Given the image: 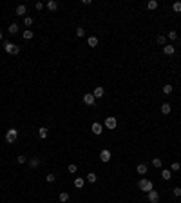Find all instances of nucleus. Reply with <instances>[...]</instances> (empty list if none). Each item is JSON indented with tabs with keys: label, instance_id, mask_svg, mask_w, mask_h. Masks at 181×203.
<instances>
[{
	"label": "nucleus",
	"instance_id": "9",
	"mask_svg": "<svg viewBox=\"0 0 181 203\" xmlns=\"http://www.w3.org/2000/svg\"><path fill=\"white\" fill-rule=\"evenodd\" d=\"M163 53L167 56H172L174 53H176V47H174L172 44H167V45H163Z\"/></svg>",
	"mask_w": 181,
	"mask_h": 203
},
{
	"label": "nucleus",
	"instance_id": "20",
	"mask_svg": "<svg viewBox=\"0 0 181 203\" xmlns=\"http://www.w3.org/2000/svg\"><path fill=\"white\" fill-rule=\"evenodd\" d=\"M147 9H150V11L158 9V2H156V0H149V4H147Z\"/></svg>",
	"mask_w": 181,
	"mask_h": 203
},
{
	"label": "nucleus",
	"instance_id": "23",
	"mask_svg": "<svg viewBox=\"0 0 181 203\" xmlns=\"http://www.w3.org/2000/svg\"><path fill=\"white\" fill-rule=\"evenodd\" d=\"M8 31L11 33V35H16V33H18V24H11L8 27Z\"/></svg>",
	"mask_w": 181,
	"mask_h": 203
},
{
	"label": "nucleus",
	"instance_id": "19",
	"mask_svg": "<svg viewBox=\"0 0 181 203\" xmlns=\"http://www.w3.org/2000/svg\"><path fill=\"white\" fill-rule=\"evenodd\" d=\"M87 44H89V47H96L98 45V38L96 36H89L87 38Z\"/></svg>",
	"mask_w": 181,
	"mask_h": 203
},
{
	"label": "nucleus",
	"instance_id": "37",
	"mask_svg": "<svg viewBox=\"0 0 181 203\" xmlns=\"http://www.w3.org/2000/svg\"><path fill=\"white\" fill-rule=\"evenodd\" d=\"M35 8H36V11L44 9V2H36V4H35Z\"/></svg>",
	"mask_w": 181,
	"mask_h": 203
},
{
	"label": "nucleus",
	"instance_id": "29",
	"mask_svg": "<svg viewBox=\"0 0 181 203\" xmlns=\"http://www.w3.org/2000/svg\"><path fill=\"white\" fill-rule=\"evenodd\" d=\"M76 36L78 38H83L85 36V29L83 27H76Z\"/></svg>",
	"mask_w": 181,
	"mask_h": 203
},
{
	"label": "nucleus",
	"instance_id": "17",
	"mask_svg": "<svg viewBox=\"0 0 181 203\" xmlns=\"http://www.w3.org/2000/svg\"><path fill=\"white\" fill-rule=\"evenodd\" d=\"M170 111H172L170 104H167V102H163V104H161V112H163V114H169Z\"/></svg>",
	"mask_w": 181,
	"mask_h": 203
},
{
	"label": "nucleus",
	"instance_id": "24",
	"mask_svg": "<svg viewBox=\"0 0 181 203\" xmlns=\"http://www.w3.org/2000/svg\"><path fill=\"white\" fill-rule=\"evenodd\" d=\"M22 36H24V40H31V38H33V31H31V29H25V31L22 33Z\"/></svg>",
	"mask_w": 181,
	"mask_h": 203
},
{
	"label": "nucleus",
	"instance_id": "38",
	"mask_svg": "<svg viewBox=\"0 0 181 203\" xmlns=\"http://www.w3.org/2000/svg\"><path fill=\"white\" fill-rule=\"evenodd\" d=\"M0 40H2V31H0Z\"/></svg>",
	"mask_w": 181,
	"mask_h": 203
},
{
	"label": "nucleus",
	"instance_id": "14",
	"mask_svg": "<svg viewBox=\"0 0 181 203\" xmlns=\"http://www.w3.org/2000/svg\"><path fill=\"white\" fill-rule=\"evenodd\" d=\"M96 180H98V176L94 172H89L85 176V181H89V183H96Z\"/></svg>",
	"mask_w": 181,
	"mask_h": 203
},
{
	"label": "nucleus",
	"instance_id": "26",
	"mask_svg": "<svg viewBox=\"0 0 181 203\" xmlns=\"http://www.w3.org/2000/svg\"><path fill=\"white\" fill-rule=\"evenodd\" d=\"M156 42L161 44V45H167V36H165V35H159V36L156 38Z\"/></svg>",
	"mask_w": 181,
	"mask_h": 203
},
{
	"label": "nucleus",
	"instance_id": "21",
	"mask_svg": "<svg viewBox=\"0 0 181 203\" xmlns=\"http://www.w3.org/2000/svg\"><path fill=\"white\" fill-rule=\"evenodd\" d=\"M136 171H138V174H147V165L145 163H139L136 167Z\"/></svg>",
	"mask_w": 181,
	"mask_h": 203
},
{
	"label": "nucleus",
	"instance_id": "36",
	"mask_svg": "<svg viewBox=\"0 0 181 203\" xmlns=\"http://www.w3.org/2000/svg\"><path fill=\"white\" fill-rule=\"evenodd\" d=\"M169 38H170V40H178V33H176V31H170V33H169Z\"/></svg>",
	"mask_w": 181,
	"mask_h": 203
},
{
	"label": "nucleus",
	"instance_id": "10",
	"mask_svg": "<svg viewBox=\"0 0 181 203\" xmlns=\"http://www.w3.org/2000/svg\"><path fill=\"white\" fill-rule=\"evenodd\" d=\"M15 13L18 16H24L25 18V13H27V8H25L24 4H20V5H16V9H15Z\"/></svg>",
	"mask_w": 181,
	"mask_h": 203
},
{
	"label": "nucleus",
	"instance_id": "18",
	"mask_svg": "<svg viewBox=\"0 0 181 203\" xmlns=\"http://www.w3.org/2000/svg\"><path fill=\"white\" fill-rule=\"evenodd\" d=\"M83 185H85V180L83 178H74V187L76 189H83Z\"/></svg>",
	"mask_w": 181,
	"mask_h": 203
},
{
	"label": "nucleus",
	"instance_id": "1",
	"mask_svg": "<svg viewBox=\"0 0 181 203\" xmlns=\"http://www.w3.org/2000/svg\"><path fill=\"white\" fill-rule=\"evenodd\" d=\"M138 189H139V191H143V192H150L154 189V183L150 180H147V178H141L138 181Z\"/></svg>",
	"mask_w": 181,
	"mask_h": 203
},
{
	"label": "nucleus",
	"instance_id": "32",
	"mask_svg": "<svg viewBox=\"0 0 181 203\" xmlns=\"http://www.w3.org/2000/svg\"><path fill=\"white\" fill-rule=\"evenodd\" d=\"M16 161H18V163H20V165H24V163H27V158H25V156H24V154H20V156L16 158Z\"/></svg>",
	"mask_w": 181,
	"mask_h": 203
},
{
	"label": "nucleus",
	"instance_id": "4",
	"mask_svg": "<svg viewBox=\"0 0 181 203\" xmlns=\"http://www.w3.org/2000/svg\"><path fill=\"white\" fill-rule=\"evenodd\" d=\"M116 125H118V120L114 118V116H107L105 118V127H107V129H116Z\"/></svg>",
	"mask_w": 181,
	"mask_h": 203
},
{
	"label": "nucleus",
	"instance_id": "12",
	"mask_svg": "<svg viewBox=\"0 0 181 203\" xmlns=\"http://www.w3.org/2000/svg\"><path fill=\"white\" fill-rule=\"evenodd\" d=\"M161 178L169 181L172 178V171H170V169H163V171H161Z\"/></svg>",
	"mask_w": 181,
	"mask_h": 203
},
{
	"label": "nucleus",
	"instance_id": "11",
	"mask_svg": "<svg viewBox=\"0 0 181 203\" xmlns=\"http://www.w3.org/2000/svg\"><path fill=\"white\" fill-rule=\"evenodd\" d=\"M92 94H94V98H102L103 94H105V89H103V87H94Z\"/></svg>",
	"mask_w": 181,
	"mask_h": 203
},
{
	"label": "nucleus",
	"instance_id": "31",
	"mask_svg": "<svg viewBox=\"0 0 181 203\" xmlns=\"http://www.w3.org/2000/svg\"><path fill=\"white\" fill-rule=\"evenodd\" d=\"M170 93H172V85H170V84L163 85V94H170Z\"/></svg>",
	"mask_w": 181,
	"mask_h": 203
},
{
	"label": "nucleus",
	"instance_id": "25",
	"mask_svg": "<svg viewBox=\"0 0 181 203\" xmlns=\"http://www.w3.org/2000/svg\"><path fill=\"white\" fill-rule=\"evenodd\" d=\"M152 165H154V167H158V169H161V167H163L161 158H154V160H152Z\"/></svg>",
	"mask_w": 181,
	"mask_h": 203
},
{
	"label": "nucleus",
	"instance_id": "30",
	"mask_svg": "<svg viewBox=\"0 0 181 203\" xmlns=\"http://www.w3.org/2000/svg\"><path fill=\"white\" fill-rule=\"evenodd\" d=\"M24 25H25V27H31V25H33V18L31 16H25L24 18Z\"/></svg>",
	"mask_w": 181,
	"mask_h": 203
},
{
	"label": "nucleus",
	"instance_id": "3",
	"mask_svg": "<svg viewBox=\"0 0 181 203\" xmlns=\"http://www.w3.org/2000/svg\"><path fill=\"white\" fill-rule=\"evenodd\" d=\"M4 49H5V53H9V55H18V53H20V45L5 40V42H4Z\"/></svg>",
	"mask_w": 181,
	"mask_h": 203
},
{
	"label": "nucleus",
	"instance_id": "7",
	"mask_svg": "<svg viewBox=\"0 0 181 203\" xmlns=\"http://www.w3.org/2000/svg\"><path fill=\"white\" fill-rule=\"evenodd\" d=\"M83 104H85V105H91V107H92V105L96 104V98H94V94H92V93H87L85 96H83Z\"/></svg>",
	"mask_w": 181,
	"mask_h": 203
},
{
	"label": "nucleus",
	"instance_id": "22",
	"mask_svg": "<svg viewBox=\"0 0 181 203\" xmlns=\"http://www.w3.org/2000/svg\"><path fill=\"white\" fill-rule=\"evenodd\" d=\"M58 200H60V201H62V203H65V201H69V194H67V192H60V194H58Z\"/></svg>",
	"mask_w": 181,
	"mask_h": 203
},
{
	"label": "nucleus",
	"instance_id": "15",
	"mask_svg": "<svg viewBox=\"0 0 181 203\" xmlns=\"http://www.w3.org/2000/svg\"><path fill=\"white\" fill-rule=\"evenodd\" d=\"M27 163H29L31 169H36L40 165V158H31V160H27Z\"/></svg>",
	"mask_w": 181,
	"mask_h": 203
},
{
	"label": "nucleus",
	"instance_id": "33",
	"mask_svg": "<svg viewBox=\"0 0 181 203\" xmlns=\"http://www.w3.org/2000/svg\"><path fill=\"white\" fill-rule=\"evenodd\" d=\"M172 9L176 11V13H181V2H174L172 4Z\"/></svg>",
	"mask_w": 181,
	"mask_h": 203
},
{
	"label": "nucleus",
	"instance_id": "35",
	"mask_svg": "<svg viewBox=\"0 0 181 203\" xmlns=\"http://www.w3.org/2000/svg\"><path fill=\"white\" fill-rule=\"evenodd\" d=\"M172 194L176 196V198H179V196H181V189H179V187H174V189H172Z\"/></svg>",
	"mask_w": 181,
	"mask_h": 203
},
{
	"label": "nucleus",
	"instance_id": "6",
	"mask_svg": "<svg viewBox=\"0 0 181 203\" xmlns=\"http://www.w3.org/2000/svg\"><path fill=\"white\" fill-rule=\"evenodd\" d=\"M147 198H149V203H158L159 201V192L152 189L150 192H147Z\"/></svg>",
	"mask_w": 181,
	"mask_h": 203
},
{
	"label": "nucleus",
	"instance_id": "8",
	"mask_svg": "<svg viewBox=\"0 0 181 203\" xmlns=\"http://www.w3.org/2000/svg\"><path fill=\"white\" fill-rule=\"evenodd\" d=\"M91 131H92V134H96V136H100V134L103 132V125H102V123H98V121H94V123L91 125Z\"/></svg>",
	"mask_w": 181,
	"mask_h": 203
},
{
	"label": "nucleus",
	"instance_id": "5",
	"mask_svg": "<svg viewBox=\"0 0 181 203\" xmlns=\"http://www.w3.org/2000/svg\"><path fill=\"white\" fill-rule=\"evenodd\" d=\"M111 158H112V154H111V151H109V149H102V151H100V160H102L103 163L111 161Z\"/></svg>",
	"mask_w": 181,
	"mask_h": 203
},
{
	"label": "nucleus",
	"instance_id": "2",
	"mask_svg": "<svg viewBox=\"0 0 181 203\" xmlns=\"http://www.w3.org/2000/svg\"><path fill=\"white\" fill-rule=\"evenodd\" d=\"M16 140H18V129H16V127H11V129H8V132H5V141L11 145V143H15Z\"/></svg>",
	"mask_w": 181,
	"mask_h": 203
},
{
	"label": "nucleus",
	"instance_id": "16",
	"mask_svg": "<svg viewBox=\"0 0 181 203\" xmlns=\"http://www.w3.org/2000/svg\"><path fill=\"white\" fill-rule=\"evenodd\" d=\"M47 9L49 11H56L58 9V2H55V0H47Z\"/></svg>",
	"mask_w": 181,
	"mask_h": 203
},
{
	"label": "nucleus",
	"instance_id": "13",
	"mask_svg": "<svg viewBox=\"0 0 181 203\" xmlns=\"http://www.w3.org/2000/svg\"><path fill=\"white\" fill-rule=\"evenodd\" d=\"M47 134H49L47 127H40V129H38V136L42 138V140H45V138H47Z\"/></svg>",
	"mask_w": 181,
	"mask_h": 203
},
{
	"label": "nucleus",
	"instance_id": "34",
	"mask_svg": "<svg viewBox=\"0 0 181 203\" xmlns=\"http://www.w3.org/2000/svg\"><path fill=\"white\" fill-rule=\"evenodd\" d=\"M67 171H69V172H71V174H74V172H76V171H78V167H76V165H74V163H71V165H69V167H67Z\"/></svg>",
	"mask_w": 181,
	"mask_h": 203
},
{
	"label": "nucleus",
	"instance_id": "28",
	"mask_svg": "<svg viewBox=\"0 0 181 203\" xmlns=\"http://www.w3.org/2000/svg\"><path fill=\"white\" fill-rule=\"evenodd\" d=\"M45 180H47V183H55V181H56V174H47V176H45Z\"/></svg>",
	"mask_w": 181,
	"mask_h": 203
},
{
	"label": "nucleus",
	"instance_id": "27",
	"mask_svg": "<svg viewBox=\"0 0 181 203\" xmlns=\"http://www.w3.org/2000/svg\"><path fill=\"white\" fill-rule=\"evenodd\" d=\"M179 169H181V163H179V161H174V163L170 165V171H172V172H176V171H179Z\"/></svg>",
	"mask_w": 181,
	"mask_h": 203
}]
</instances>
